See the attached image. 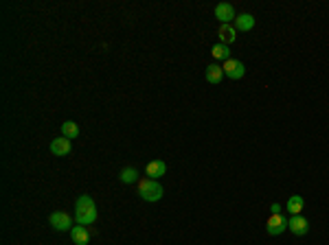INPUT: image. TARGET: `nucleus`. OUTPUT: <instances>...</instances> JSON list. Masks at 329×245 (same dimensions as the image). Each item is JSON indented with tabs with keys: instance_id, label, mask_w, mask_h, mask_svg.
<instances>
[{
	"instance_id": "f257e3e1",
	"label": "nucleus",
	"mask_w": 329,
	"mask_h": 245,
	"mask_svg": "<svg viewBox=\"0 0 329 245\" xmlns=\"http://www.w3.org/2000/svg\"><path fill=\"white\" fill-rule=\"evenodd\" d=\"M99 217V212H97V206L95 202H92V197L90 195H81V197H77V202H75V221L79 226H90V224H95Z\"/></svg>"
},
{
	"instance_id": "f03ea898",
	"label": "nucleus",
	"mask_w": 329,
	"mask_h": 245,
	"mask_svg": "<svg viewBox=\"0 0 329 245\" xmlns=\"http://www.w3.org/2000/svg\"><path fill=\"white\" fill-rule=\"evenodd\" d=\"M138 195L143 197L145 202H160L164 195V188L158 184V180L143 178V180H138Z\"/></svg>"
},
{
	"instance_id": "7ed1b4c3",
	"label": "nucleus",
	"mask_w": 329,
	"mask_h": 245,
	"mask_svg": "<svg viewBox=\"0 0 329 245\" xmlns=\"http://www.w3.org/2000/svg\"><path fill=\"white\" fill-rule=\"evenodd\" d=\"M49 224L51 228H55L57 232H66V230H73V219H70V214L61 212V210H55L49 214Z\"/></svg>"
},
{
	"instance_id": "20e7f679",
	"label": "nucleus",
	"mask_w": 329,
	"mask_h": 245,
	"mask_svg": "<svg viewBox=\"0 0 329 245\" xmlns=\"http://www.w3.org/2000/svg\"><path fill=\"white\" fill-rule=\"evenodd\" d=\"M287 230L294 236H305L310 232V221L305 219L303 214H292V217L287 219Z\"/></svg>"
},
{
	"instance_id": "39448f33",
	"label": "nucleus",
	"mask_w": 329,
	"mask_h": 245,
	"mask_svg": "<svg viewBox=\"0 0 329 245\" xmlns=\"http://www.w3.org/2000/svg\"><path fill=\"white\" fill-rule=\"evenodd\" d=\"M265 230H268V234L270 236H279V234H283L285 230H287V219L283 217V214H270V219L265 221Z\"/></svg>"
},
{
	"instance_id": "423d86ee",
	"label": "nucleus",
	"mask_w": 329,
	"mask_h": 245,
	"mask_svg": "<svg viewBox=\"0 0 329 245\" xmlns=\"http://www.w3.org/2000/svg\"><path fill=\"white\" fill-rule=\"evenodd\" d=\"M224 77H229V79H241V77L246 75V66L241 64L239 59H229V61H224Z\"/></svg>"
},
{
	"instance_id": "0eeeda50",
	"label": "nucleus",
	"mask_w": 329,
	"mask_h": 245,
	"mask_svg": "<svg viewBox=\"0 0 329 245\" xmlns=\"http://www.w3.org/2000/svg\"><path fill=\"white\" fill-rule=\"evenodd\" d=\"M49 151L53 153V156H59V158H66L70 151H73V142L68 140V138L64 136H59V138H55V140H51V147Z\"/></svg>"
},
{
	"instance_id": "6e6552de",
	"label": "nucleus",
	"mask_w": 329,
	"mask_h": 245,
	"mask_svg": "<svg viewBox=\"0 0 329 245\" xmlns=\"http://www.w3.org/2000/svg\"><path fill=\"white\" fill-rule=\"evenodd\" d=\"M215 18L222 22V24H231V22H235V18H237V13H235L231 3H219L215 7Z\"/></svg>"
},
{
	"instance_id": "1a4fd4ad",
	"label": "nucleus",
	"mask_w": 329,
	"mask_h": 245,
	"mask_svg": "<svg viewBox=\"0 0 329 245\" xmlns=\"http://www.w3.org/2000/svg\"><path fill=\"white\" fill-rule=\"evenodd\" d=\"M164 173H167V162H164V160H152V162H147V166H145V175L152 180L162 178Z\"/></svg>"
},
{
	"instance_id": "9d476101",
	"label": "nucleus",
	"mask_w": 329,
	"mask_h": 245,
	"mask_svg": "<svg viewBox=\"0 0 329 245\" xmlns=\"http://www.w3.org/2000/svg\"><path fill=\"white\" fill-rule=\"evenodd\" d=\"M235 31H241V33H246V31H253L255 29V15L253 13H239L237 18H235Z\"/></svg>"
},
{
	"instance_id": "9b49d317",
	"label": "nucleus",
	"mask_w": 329,
	"mask_h": 245,
	"mask_svg": "<svg viewBox=\"0 0 329 245\" xmlns=\"http://www.w3.org/2000/svg\"><path fill=\"white\" fill-rule=\"evenodd\" d=\"M70 239H73L75 245H88L90 241V232H88V228L86 226H73V230H70Z\"/></svg>"
},
{
	"instance_id": "f8f14e48",
	"label": "nucleus",
	"mask_w": 329,
	"mask_h": 245,
	"mask_svg": "<svg viewBox=\"0 0 329 245\" xmlns=\"http://www.w3.org/2000/svg\"><path fill=\"white\" fill-rule=\"evenodd\" d=\"M204 75H207V81L211 83V86H219L222 79H224V68L217 66V64H211V66H207Z\"/></svg>"
},
{
	"instance_id": "ddd939ff",
	"label": "nucleus",
	"mask_w": 329,
	"mask_h": 245,
	"mask_svg": "<svg viewBox=\"0 0 329 245\" xmlns=\"http://www.w3.org/2000/svg\"><path fill=\"white\" fill-rule=\"evenodd\" d=\"M217 35H219V42L229 46V44L235 42V37H237V31H235L233 24H222V27H219V31H217Z\"/></svg>"
},
{
	"instance_id": "4468645a",
	"label": "nucleus",
	"mask_w": 329,
	"mask_h": 245,
	"mask_svg": "<svg viewBox=\"0 0 329 245\" xmlns=\"http://www.w3.org/2000/svg\"><path fill=\"white\" fill-rule=\"evenodd\" d=\"M303 208H305V199H303L301 195H292V197L287 199L285 210H287L290 214H301V212H303Z\"/></svg>"
},
{
	"instance_id": "2eb2a0df",
	"label": "nucleus",
	"mask_w": 329,
	"mask_h": 245,
	"mask_svg": "<svg viewBox=\"0 0 329 245\" xmlns=\"http://www.w3.org/2000/svg\"><path fill=\"white\" fill-rule=\"evenodd\" d=\"M211 55H213V59H217V61H229L231 59V48L226 44H215L213 48H211Z\"/></svg>"
},
{
	"instance_id": "dca6fc26",
	"label": "nucleus",
	"mask_w": 329,
	"mask_h": 245,
	"mask_svg": "<svg viewBox=\"0 0 329 245\" xmlns=\"http://www.w3.org/2000/svg\"><path fill=\"white\" fill-rule=\"evenodd\" d=\"M61 136L68 138V140H75L77 136H79V125L73 120H66V122H61Z\"/></svg>"
},
{
	"instance_id": "f3484780",
	"label": "nucleus",
	"mask_w": 329,
	"mask_h": 245,
	"mask_svg": "<svg viewBox=\"0 0 329 245\" xmlns=\"http://www.w3.org/2000/svg\"><path fill=\"white\" fill-rule=\"evenodd\" d=\"M119 180L123 182V184H134L136 180H138V171L134 166H125L123 171L119 173Z\"/></svg>"
},
{
	"instance_id": "a211bd4d",
	"label": "nucleus",
	"mask_w": 329,
	"mask_h": 245,
	"mask_svg": "<svg viewBox=\"0 0 329 245\" xmlns=\"http://www.w3.org/2000/svg\"><path fill=\"white\" fill-rule=\"evenodd\" d=\"M270 210H272V214H279V212H281V210H283V208H281V206H279L277 202H274V204L270 206Z\"/></svg>"
}]
</instances>
